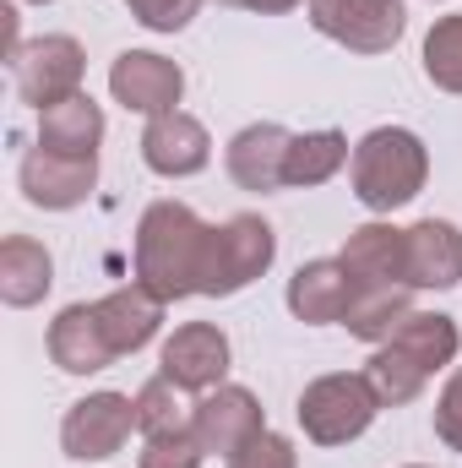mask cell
<instances>
[{"mask_svg": "<svg viewBox=\"0 0 462 468\" xmlns=\"http://www.w3.org/2000/svg\"><path fill=\"white\" fill-rule=\"evenodd\" d=\"M207 229L185 202H152L136 224V283H147L163 305L196 294Z\"/></svg>", "mask_w": 462, "mask_h": 468, "instance_id": "6da1fadb", "label": "cell"}, {"mask_svg": "<svg viewBox=\"0 0 462 468\" xmlns=\"http://www.w3.org/2000/svg\"><path fill=\"white\" fill-rule=\"evenodd\" d=\"M462 349V333L452 316H436V311H414L386 344H375L370 354V387L381 392V409H403L425 392V381L436 370H446Z\"/></svg>", "mask_w": 462, "mask_h": 468, "instance_id": "7a4b0ae2", "label": "cell"}, {"mask_svg": "<svg viewBox=\"0 0 462 468\" xmlns=\"http://www.w3.org/2000/svg\"><path fill=\"white\" fill-rule=\"evenodd\" d=\"M348 175H353V197L370 207V213H397L408 207L425 180H430V153L425 142L408 131V125H375L353 158H348Z\"/></svg>", "mask_w": 462, "mask_h": 468, "instance_id": "3957f363", "label": "cell"}, {"mask_svg": "<svg viewBox=\"0 0 462 468\" xmlns=\"http://www.w3.org/2000/svg\"><path fill=\"white\" fill-rule=\"evenodd\" d=\"M272 256H278V234H272V224L256 218V213H239V218H229V224L207 229L196 294H213V300L239 294L245 283H256V278L272 267Z\"/></svg>", "mask_w": 462, "mask_h": 468, "instance_id": "277c9868", "label": "cell"}, {"mask_svg": "<svg viewBox=\"0 0 462 468\" xmlns=\"http://www.w3.org/2000/svg\"><path fill=\"white\" fill-rule=\"evenodd\" d=\"M381 414V392L370 387V376H316L299 392V425L316 447H348L353 436L370 431V420Z\"/></svg>", "mask_w": 462, "mask_h": 468, "instance_id": "5b68a950", "label": "cell"}, {"mask_svg": "<svg viewBox=\"0 0 462 468\" xmlns=\"http://www.w3.org/2000/svg\"><path fill=\"white\" fill-rule=\"evenodd\" d=\"M11 71H16V93H22V104H33V110L44 115V110H55V104H66V99L82 93V71H88V60H82V44H77V38H66V33H44V38L22 44V55L11 60Z\"/></svg>", "mask_w": 462, "mask_h": 468, "instance_id": "8992f818", "label": "cell"}, {"mask_svg": "<svg viewBox=\"0 0 462 468\" xmlns=\"http://www.w3.org/2000/svg\"><path fill=\"white\" fill-rule=\"evenodd\" d=\"M310 22L353 55H386L403 38L408 11L403 0H310Z\"/></svg>", "mask_w": 462, "mask_h": 468, "instance_id": "52a82bcc", "label": "cell"}, {"mask_svg": "<svg viewBox=\"0 0 462 468\" xmlns=\"http://www.w3.org/2000/svg\"><path fill=\"white\" fill-rule=\"evenodd\" d=\"M131 431H136V398H125V392H88L82 403L66 409L60 447H66V458L93 463V458H115Z\"/></svg>", "mask_w": 462, "mask_h": 468, "instance_id": "ba28073f", "label": "cell"}, {"mask_svg": "<svg viewBox=\"0 0 462 468\" xmlns=\"http://www.w3.org/2000/svg\"><path fill=\"white\" fill-rule=\"evenodd\" d=\"M261 431H267L261 403H256V392H245V387H213V392H202L196 409H191V436H196L202 452H213V458H234V452L250 447Z\"/></svg>", "mask_w": 462, "mask_h": 468, "instance_id": "9c48e42d", "label": "cell"}, {"mask_svg": "<svg viewBox=\"0 0 462 468\" xmlns=\"http://www.w3.org/2000/svg\"><path fill=\"white\" fill-rule=\"evenodd\" d=\"M158 376L174 381L180 392H213L229 376V338L213 322H185L158 354Z\"/></svg>", "mask_w": 462, "mask_h": 468, "instance_id": "30bf717a", "label": "cell"}, {"mask_svg": "<svg viewBox=\"0 0 462 468\" xmlns=\"http://www.w3.org/2000/svg\"><path fill=\"white\" fill-rule=\"evenodd\" d=\"M110 93H115L125 110L136 115H169L180 110V93H185V71L169 60V55H152V49H125L110 66Z\"/></svg>", "mask_w": 462, "mask_h": 468, "instance_id": "8fae6325", "label": "cell"}, {"mask_svg": "<svg viewBox=\"0 0 462 468\" xmlns=\"http://www.w3.org/2000/svg\"><path fill=\"white\" fill-rule=\"evenodd\" d=\"M22 180V197L44 213H66V207H82L99 186V158H66V153H49V147H33L16 169Z\"/></svg>", "mask_w": 462, "mask_h": 468, "instance_id": "7c38bea8", "label": "cell"}, {"mask_svg": "<svg viewBox=\"0 0 462 468\" xmlns=\"http://www.w3.org/2000/svg\"><path fill=\"white\" fill-rule=\"evenodd\" d=\"M142 158L152 175H169V180H185V175H202L213 164V136L207 125L185 110H169V115H152L142 131Z\"/></svg>", "mask_w": 462, "mask_h": 468, "instance_id": "4fadbf2b", "label": "cell"}, {"mask_svg": "<svg viewBox=\"0 0 462 468\" xmlns=\"http://www.w3.org/2000/svg\"><path fill=\"white\" fill-rule=\"evenodd\" d=\"M49 359L66 370V376H93L104 365H115L120 354L99 322V305H66L55 322H49Z\"/></svg>", "mask_w": 462, "mask_h": 468, "instance_id": "5bb4252c", "label": "cell"}, {"mask_svg": "<svg viewBox=\"0 0 462 468\" xmlns=\"http://www.w3.org/2000/svg\"><path fill=\"white\" fill-rule=\"evenodd\" d=\"M353 278V289H370V283H408V229H392V224H364V229L348 234L343 256H338Z\"/></svg>", "mask_w": 462, "mask_h": 468, "instance_id": "9a60e30c", "label": "cell"}, {"mask_svg": "<svg viewBox=\"0 0 462 468\" xmlns=\"http://www.w3.org/2000/svg\"><path fill=\"white\" fill-rule=\"evenodd\" d=\"M289 131L261 120V125H245L239 136L229 142V175L239 191H278L289 186L283 180V164H289Z\"/></svg>", "mask_w": 462, "mask_h": 468, "instance_id": "2e32d148", "label": "cell"}, {"mask_svg": "<svg viewBox=\"0 0 462 468\" xmlns=\"http://www.w3.org/2000/svg\"><path fill=\"white\" fill-rule=\"evenodd\" d=\"M462 278V229L446 218H419L408 229V289H452Z\"/></svg>", "mask_w": 462, "mask_h": 468, "instance_id": "e0dca14e", "label": "cell"}, {"mask_svg": "<svg viewBox=\"0 0 462 468\" xmlns=\"http://www.w3.org/2000/svg\"><path fill=\"white\" fill-rule=\"evenodd\" d=\"M348 300H353V278L348 267L332 256V261H305L294 278H289V311L310 327H327V322H343Z\"/></svg>", "mask_w": 462, "mask_h": 468, "instance_id": "ac0fdd59", "label": "cell"}, {"mask_svg": "<svg viewBox=\"0 0 462 468\" xmlns=\"http://www.w3.org/2000/svg\"><path fill=\"white\" fill-rule=\"evenodd\" d=\"M93 305H99V322H104L115 354H136L142 344H152V333H158V322H163V300H158L147 283H125V289L93 300Z\"/></svg>", "mask_w": 462, "mask_h": 468, "instance_id": "d6986e66", "label": "cell"}, {"mask_svg": "<svg viewBox=\"0 0 462 468\" xmlns=\"http://www.w3.org/2000/svg\"><path fill=\"white\" fill-rule=\"evenodd\" d=\"M49 283H55L49 250L27 234H5V245H0V300L11 311H27L49 294Z\"/></svg>", "mask_w": 462, "mask_h": 468, "instance_id": "ffe728a7", "label": "cell"}, {"mask_svg": "<svg viewBox=\"0 0 462 468\" xmlns=\"http://www.w3.org/2000/svg\"><path fill=\"white\" fill-rule=\"evenodd\" d=\"M99 142H104V110L88 93H77V99H66V104L38 115V147H49V153L99 158Z\"/></svg>", "mask_w": 462, "mask_h": 468, "instance_id": "44dd1931", "label": "cell"}, {"mask_svg": "<svg viewBox=\"0 0 462 468\" xmlns=\"http://www.w3.org/2000/svg\"><path fill=\"white\" fill-rule=\"evenodd\" d=\"M408 316H414L408 283H370V289H353L343 327L353 333V338H364V344H386Z\"/></svg>", "mask_w": 462, "mask_h": 468, "instance_id": "7402d4cb", "label": "cell"}, {"mask_svg": "<svg viewBox=\"0 0 462 468\" xmlns=\"http://www.w3.org/2000/svg\"><path fill=\"white\" fill-rule=\"evenodd\" d=\"M348 164V136L343 131H305L289 142V164H283V180L289 186H327L338 169Z\"/></svg>", "mask_w": 462, "mask_h": 468, "instance_id": "603a6c76", "label": "cell"}, {"mask_svg": "<svg viewBox=\"0 0 462 468\" xmlns=\"http://www.w3.org/2000/svg\"><path fill=\"white\" fill-rule=\"evenodd\" d=\"M425 77L441 93H462V11L441 16L425 38Z\"/></svg>", "mask_w": 462, "mask_h": 468, "instance_id": "cb8c5ba5", "label": "cell"}, {"mask_svg": "<svg viewBox=\"0 0 462 468\" xmlns=\"http://www.w3.org/2000/svg\"><path fill=\"white\" fill-rule=\"evenodd\" d=\"M180 425H191L185 420V409H180V387L174 381H147L142 392H136V431L142 436H163V431H180Z\"/></svg>", "mask_w": 462, "mask_h": 468, "instance_id": "d4e9b609", "label": "cell"}, {"mask_svg": "<svg viewBox=\"0 0 462 468\" xmlns=\"http://www.w3.org/2000/svg\"><path fill=\"white\" fill-rule=\"evenodd\" d=\"M202 441L191 436V425H180V431H163V436H147V447H142V458L136 468H202Z\"/></svg>", "mask_w": 462, "mask_h": 468, "instance_id": "484cf974", "label": "cell"}, {"mask_svg": "<svg viewBox=\"0 0 462 468\" xmlns=\"http://www.w3.org/2000/svg\"><path fill=\"white\" fill-rule=\"evenodd\" d=\"M131 5V16L142 22V27H152V33H180L196 11H202V0H125Z\"/></svg>", "mask_w": 462, "mask_h": 468, "instance_id": "4316f807", "label": "cell"}, {"mask_svg": "<svg viewBox=\"0 0 462 468\" xmlns=\"http://www.w3.org/2000/svg\"><path fill=\"white\" fill-rule=\"evenodd\" d=\"M229 468H299V458H294V441H289V436L261 431L250 447H239V452H234Z\"/></svg>", "mask_w": 462, "mask_h": 468, "instance_id": "83f0119b", "label": "cell"}, {"mask_svg": "<svg viewBox=\"0 0 462 468\" xmlns=\"http://www.w3.org/2000/svg\"><path fill=\"white\" fill-rule=\"evenodd\" d=\"M436 436L462 452V365L452 370V381L441 387V398H436Z\"/></svg>", "mask_w": 462, "mask_h": 468, "instance_id": "f1b7e54d", "label": "cell"}, {"mask_svg": "<svg viewBox=\"0 0 462 468\" xmlns=\"http://www.w3.org/2000/svg\"><path fill=\"white\" fill-rule=\"evenodd\" d=\"M224 5H239V11H261V16H278V11H294L305 0H224Z\"/></svg>", "mask_w": 462, "mask_h": 468, "instance_id": "f546056e", "label": "cell"}, {"mask_svg": "<svg viewBox=\"0 0 462 468\" xmlns=\"http://www.w3.org/2000/svg\"><path fill=\"white\" fill-rule=\"evenodd\" d=\"M33 5H49V0H33Z\"/></svg>", "mask_w": 462, "mask_h": 468, "instance_id": "4dcf8cb0", "label": "cell"}, {"mask_svg": "<svg viewBox=\"0 0 462 468\" xmlns=\"http://www.w3.org/2000/svg\"><path fill=\"white\" fill-rule=\"evenodd\" d=\"M414 468H419V463H414Z\"/></svg>", "mask_w": 462, "mask_h": 468, "instance_id": "1f68e13d", "label": "cell"}]
</instances>
